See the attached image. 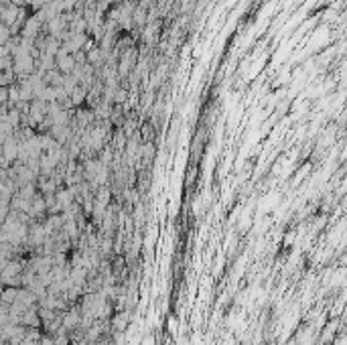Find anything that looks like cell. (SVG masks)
I'll return each instance as SVG.
<instances>
[{
	"label": "cell",
	"mask_w": 347,
	"mask_h": 345,
	"mask_svg": "<svg viewBox=\"0 0 347 345\" xmlns=\"http://www.w3.org/2000/svg\"><path fill=\"white\" fill-rule=\"evenodd\" d=\"M124 98H126V91H124V89H116V96H114V100H116V102H122Z\"/></svg>",
	"instance_id": "obj_3"
},
{
	"label": "cell",
	"mask_w": 347,
	"mask_h": 345,
	"mask_svg": "<svg viewBox=\"0 0 347 345\" xmlns=\"http://www.w3.org/2000/svg\"><path fill=\"white\" fill-rule=\"evenodd\" d=\"M134 22L136 25H144V10L142 8H138L134 13Z\"/></svg>",
	"instance_id": "obj_2"
},
{
	"label": "cell",
	"mask_w": 347,
	"mask_h": 345,
	"mask_svg": "<svg viewBox=\"0 0 347 345\" xmlns=\"http://www.w3.org/2000/svg\"><path fill=\"white\" fill-rule=\"evenodd\" d=\"M17 301H18V289H17V286H8V289L2 293V303L13 305Z\"/></svg>",
	"instance_id": "obj_1"
},
{
	"label": "cell",
	"mask_w": 347,
	"mask_h": 345,
	"mask_svg": "<svg viewBox=\"0 0 347 345\" xmlns=\"http://www.w3.org/2000/svg\"><path fill=\"white\" fill-rule=\"evenodd\" d=\"M153 343H155V339H153V337H150V335H148V337L144 339V343H142V345H153Z\"/></svg>",
	"instance_id": "obj_4"
}]
</instances>
